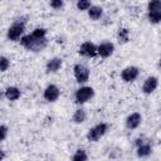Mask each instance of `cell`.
Returning a JSON list of instances; mask_svg holds the SVG:
<instances>
[{"instance_id": "1", "label": "cell", "mask_w": 161, "mask_h": 161, "mask_svg": "<svg viewBox=\"0 0 161 161\" xmlns=\"http://www.w3.org/2000/svg\"><path fill=\"white\" fill-rule=\"evenodd\" d=\"M20 44H21L25 49H28V50H30V52L38 53V52H42V50L47 47L48 40H47V38H44V39H38V38L33 36V34H28V35H23V36H21Z\"/></svg>"}, {"instance_id": "2", "label": "cell", "mask_w": 161, "mask_h": 161, "mask_svg": "<svg viewBox=\"0 0 161 161\" xmlns=\"http://www.w3.org/2000/svg\"><path fill=\"white\" fill-rule=\"evenodd\" d=\"M108 131V125L104 123V122H101L96 126H93L88 133H87V140L91 141V142H97L101 137H103Z\"/></svg>"}, {"instance_id": "3", "label": "cell", "mask_w": 161, "mask_h": 161, "mask_svg": "<svg viewBox=\"0 0 161 161\" xmlns=\"http://www.w3.org/2000/svg\"><path fill=\"white\" fill-rule=\"evenodd\" d=\"M24 30H25V23L24 21H20V20L14 21L13 25L8 29V34H6L8 39L11 42H16L19 39H21Z\"/></svg>"}, {"instance_id": "4", "label": "cell", "mask_w": 161, "mask_h": 161, "mask_svg": "<svg viewBox=\"0 0 161 161\" xmlns=\"http://www.w3.org/2000/svg\"><path fill=\"white\" fill-rule=\"evenodd\" d=\"M94 96V89L92 87H88V86H84V87H80L75 91L74 93V99H75V103L78 104H83L86 102H88L89 99H92Z\"/></svg>"}, {"instance_id": "5", "label": "cell", "mask_w": 161, "mask_h": 161, "mask_svg": "<svg viewBox=\"0 0 161 161\" xmlns=\"http://www.w3.org/2000/svg\"><path fill=\"white\" fill-rule=\"evenodd\" d=\"M73 73H74V78L78 83H86L89 79V69L87 65L84 64H75L73 68Z\"/></svg>"}, {"instance_id": "6", "label": "cell", "mask_w": 161, "mask_h": 161, "mask_svg": "<svg viewBox=\"0 0 161 161\" xmlns=\"http://www.w3.org/2000/svg\"><path fill=\"white\" fill-rule=\"evenodd\" d=\"M78 53L83 57H87V58H94L96 55H98V52H97V45H94L92 42H84L80 47H79V50Z\"/></svg>"}, {"instance_id": "7", "label": "cell", "mask_w": 161, "mask_h": 161, "mask_svg": "<svg viewBox=\"0 0 161 161\" xmlns=\"http://www.w3.org/2000/svg\"><path fill=\"white\" fill-rule=\"evenodd\" d=\"M140 74V69L135 65H130V67H126L122 72H121V78L123 82L126 83H131L133 82Z\"/></svg>"}, {"instance_id": "8", "label": "cell", "mask_w": 161, "mask_h": 161, "mask_svg": "<svg viewBox=\"0 0 161 161\" xmlns=\"http://www.w3.org/2000/svg\"><path fill=\"white\" fill-rule=\"evenodd\" d=\"M43 97L48 102H55L60 97V89L55 84H49L43 92Z\"/></svg>"}, {"instance_id": "9", "label": "cell", "mask_w": 161, "mask_h": 161, "mask_svg": "<svg viewBox=\"0 0 161 161\" xmlns=\"http://www.w3.org/2000/svg\"><path fill=\"white\" fill-rule=\"evenodd\" d=\"M97 52L101 58H108L114 52V44L111 42H103L99 45H97Z\"/></svg>"}, {"instance_id": "10", "label": "cell", "mask_w": 161, "mask_h": 161, "mask_svg": "<svg viewBox=\"0 0 161 161\" xmlns=\"http://www.w3.org/2000/svg\"><path fill=\"white\" fill-rule=\"evenodd\" d=\"M158 87V79L153 75L151 77H147L142 84V92L145 94H151L152 92L156 91V88Z\"/></svg>"}, {"instance_id": "11", "label": "cell", "mask_w": 161, "mask_h": 161, "mask_svg": "<svg viewBox=\"0 0 161 161\" xmlns=\"http://www.w3.org/2000/svg\"><path fill=\"white\" fill-rule=\"evenodd\" d=\"M141 122H142V116H141V113L133 112V113H131V114L126 118V127H127L128 130H135V128H137V127L141 125Z\"/></svg>"}, {"instance_id": "12", "label": "cell", "mask_w": 161, "mask_h": 161, "mask_svg": "<svg viewBox=\"0 0 161 161\" xmlns=\"http://www.w3.org/2000/svg\"><path fill=\"white\" fill-rule=\"evenodd\" d=\"M63 64V59L59 58V57H54L52 59H49L47 62V65H45V69H47V73H55L60 69Z\"/></svg>"}, {"instance_id": "13", "label": "cell", "mask_w": 161, "mask_h": 161, "mask_svg": "<svg viewBox=\"0 0 161 161\" xmlns=\"http://www.w3.org/2000/svg\"><path fill=\"white\" fill-rule=\"evenodd\" d=\"M20 89L18 88V87H14V86H10V87H8L6 89H5V93H4V96L6 97V99H9V101H16V99H19L20 98Z\"/></svg>"}, {"instance_id": "14", "label": "cell", "mask_w": 161, "mask_h": 161, "mask_svg": "<svg viewBox=\"0 0 161 161\" xmlns=\"http://www.w3.org/2000/svg\"><path fill=\"white\" fill-rule=\"evenodd\" d=\"M152 152V146L148 142H143L140 146H137V156L138 157H147Z\"/></svg>"}, {"instance_id": "15", "label": "cell", "mask_w": 161, "mask_h": 161, "mask_svg": "<svg viewBox=\"0 0 161 161\" xmlns=\"http://www.w3.org/2000/svg\"><path fill=\"white\" fill-rule=\"evenodd\" d=\"M103 14V9L101 6H97V5H92L89 9H88V16L91 20H98L101 19Z\"/></svg>"}, {"instance_id": "16", "label": "cell", "mask_w": 161, "mask_h": 161, "mask_svg": "<svg viewBox=\"0 0 161 161\" xmlns=\"http://www.w3.org/2000/svg\"><path fill=\"white\" fill-rule=\"evenodd\" d=\"M86 118H87V113H86V111L83 108L75 109V112L72 116V121L74 123H83L86 121Z\"/></svg>"}, {"instance_id": "17", "label": "cell", "mask_w": 161, "mask_h": 161, "mask_svg": "<svg viewBox=\"0 0 161 161\" xmlns=\"http://www.w3.org/2000/svg\"><path fill=\"white\" fill-rule=\"evenodd\" d=\"M117 38H118V42L119 43H127L130 40V30L127 28H121L118 30Z\"/></svg>"}, {"instance_id": "18", "label": "cell", "mask_w": 161, "mask_h": 161, "mask_svg": "<svg viewBox=\"0 0 161 161\" xmlns=\"http://www.w3.org/2000/svg\"><path fill=\"white\" fill-rule=\"evenodd\" d=\"M147 19L152 24H158L161 23V11H148Z\"/></svg>"}, {"instance_id": "19", "label": "cell", "mask_w": 161, "mask_h": 161, "mask_svg": "<svg viewBox=\"0 0 161 161\" xmlns=\"http://www.w3.org/2000/svg\"><path fill=\"white\" fill-rule=\"evenodd\" d=\"M72 160H73V161H87V160H88V155H87V152H86L84 150L79 148V150L75 151V153L73 155Z\"/></svg>"}, {"instance_id": "20", "label": "cell", "mask_w": 161, "mask_h": 161, "mask_svg": "<svg viewBox=\"0 0 161 161\" xmlns=\"http://www.w3.org/2000/svg\"><path fill=\"white\" fill-rule=\"evenodd\" d=\"M148 11H161V0H150L147 4Z\"/></svg>"}, {"instance_id": "21", "label": "cell", "mask_w": 161, "mask_h": 161, "mask_svg": "<svg viewBox=\"0 0 161 161\" xmlns=\"http://www.w3.org/2000/svg\"><path fill=\"white\" fill-rule=\"evenodd\" d=\"M91 6H92V5H91V0H78V1H77V8H78V10H80V11H86V10H88Z\"/></svg>"}, {"instance_id": "22", "label": "cell", "mask_w": 161, "mask_h": 161, "mask_svg": "<svg viewBox=\"0 0 161 161\" xmlns=\"http://www.w3.org/2000/svg\"><path fill=\"white\" fill-rule=\"evenodd\" d=\"M31 34H33V36H35L38 39H44L47 35V30L44 28H35Z\"/></svg>"}, {"instance_id": "23", "label": "cell", "mask_w": 161, "mask_h": 161, "mask_svg": "<svg viewBox=\"0 0 161 161\" xmlns=\"http://www.w3.org/2000/svg\"><path fill=\"white\" fill-rule=\"evenodd\" d=\"M9 67H10V60H9L6 57L1 55V57H0V70H1V72H6Z\"/></svg>"}, {"instance_id": "24", "label": "cell", "mask_w": 161, "mask_h": 161, "mask_svg": "<svg viewBox=\"0 0 161 161\" xmlns=\"http://www.w3.org/2000/svg\"><path fill=\"white\" fill-rule=\"evenodd\" d=\"M50 6L55 10L58 9H62L64 6V1L63 0H50Z\"/></svg>"}, {"instance_id": "25", "label": "cell", "mask_w": 161, "mask_h": 161, "mask_svg": "<svg viewBox=\"0 0 161 161\" xmlns=\"http://www.w3.org/2000/svg\"><path fill=\"white\" fill-rule=\"evenodd\" d=\"M8 127L5 126V125H1L0 126V140L1 141H4L5 138H6V136H8Z\"/></svg>"}, {"instance_id": "26", "label": "cell", "mask_w": 161, "mask_h": 161, "mask_svg": "<svg viewBox=\"0 0 161 161\" xmlns=\"http://www.w3.org/2000/svg\"><path fill=\"white\" fill-rule=\"evenodd\" d=\"M158 67L161 68V55H160V59H158Z\"/></svg>"}]
</instances>
